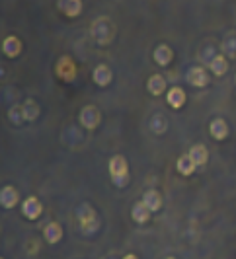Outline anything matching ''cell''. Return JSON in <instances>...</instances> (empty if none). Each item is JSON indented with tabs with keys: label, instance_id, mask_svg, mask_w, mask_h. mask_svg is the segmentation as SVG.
<instances>
[{
	"label": "cell",
	"instance_id": "cell-1",
	"mask_svg": "<svg viewBox=\"0 0 236 259\" xmlns=\"http://www.w3.org/2000/svg\"><path fill=\"white\" fill-rule=\"evenodd\" d=\"M110 175L116 187H125L129 183V166L123 156H114L110 160Z\"/></svg>",
	"mask_w": 236,
	"mask_h": 259
},
{
	"label": "cell",
	"instance_id": "cell-2",
	"mask_svg": "<svg viewBox=\"0 0 236 259\" xmlns=\"http://www.w3.org/2000/svg\"><path fill=\"white\" fill-rule=\"evenodd\" d=\"M92 37L100 43V45H106L110 43L112 39V24L108 18H98L92 26Z\"/></svg>",
	"mask_w": 236,
	"mask_h": 259
},
{
	"label": "cell",
	"instance_id": "cell-3",
	"mask_svg": "<svg viewBox=\"0 0 236 259\" xmlns=\"http://www.w3.org/2000/svg\"><path fill=\"white\" fill-rule=\"evenodd\" d=\"M76 214H78V220H80V226H82L84 234H92V232H96V228H98V220H96L94 208L90 207V205H82V207L78 208Z\"/></svg>",
	"mask_w": 236,
	"mask_h": 259
},
{
	"label": "cell",
	"instance_id": "cell-4",
	"mask_svg": "<svg viewBox=\"0 0 236 259\" xmlns=\"http://www.w3.org/2000/svg\"><path fill=\"white\" fill-rule=\"evenodd\" d=\"M100 119H102V115H100V111H98L94 105H86V107L80 111V123H82V127H86L88 131H94V129L100 125Z\"/></svg>",
	"mask_w": 236,
	"mask_h": 259
},
{
	"label": "cell",
	"instance_id": "cell-5",
	"mask_svg": "<svg viewBox=\"0 0 236 259\" xmlns=\"http://www.w3.org/2000/svg\"><path fill=\"white\" fill-rule=\"evenodd\" d=\"M22 212H24L26 218L37 220V218L41 216V212H43V207H41V203H39L35 197H28V199L24 201V205H22Z\"/></svg>",
	"mask_w": 236,
	"mask_h": 259
},
{
	"label": "cell",
	"instance_id": "cell-6",
	"mask_svg": "<svg viewBox=\"0 0 236 259\" xmlns=\"http://www.w3.org/2000/svg\"><path fill=\"white\" fill-rule=\"evenodd\" d=\"M187 84L197 86V88L207 86V84H209V74L205 72L203 66H193V68H189V72H187Z\"/></svg>",
	"mask_w": 236,
	"mask_h": 259
},
{
	"label": "cell",
	"instance_id": "cell-7",
	"mask_svg": "<svg viewBox=\"0 0 236 259\" xmlns=\"http://www.w3.org/2000/svg\"><path fill=\"white\" fill-rule=\"evenodd\" d=\"M57 8H59L64 16L76 18L82 12V0H59L57 2Z\"/></svg>",
	"mask_w": 236,
	"mask_h": 259
},
{
	"label": "cell",
	"instance_id": "cell-8",
	"mask_svg": "<svg viewBox=\"0 0 236 259\" xmlns=\"http://www.w3.org/2000/svg\"><path fill=\"white\" fill-rule=\"evenodd\" d=\"M209 131H211V137L215 139V141H225L227 139V135H229V125L223 121V119H213L211 121V125H209Z\"/></svg>",
	"mask_w": 236,
	"mask_h": 259
},
{
	"label": "cell",
	"instance_id": "cell-9",
	"mask_svg": "<svg viewBox=\"0 0 236 259\" xmlns=\"http://www.w3.org/2000/svg\"><path fill=\"white\" fill-rule=\"evenodd\" d=\"M92 76H94V82L98 86H108L112 82V68L108 64H98L94 68V74Z\"/></svg>",
	"mask_w": 236,
	"mask_h": 259
},
{
	"label": "cell",
	"instance_id": "cell-10",
	"mask_svg": "<svg viewBox=\"0 0 236 259\" xmlns=\"http://www.w3.org/2000/svg\"><path fill=\"white\" fill-rule=\"evenodd\" d=\"M16 203H18V191L14 187H10V185L2 187V191H0V205L4 208H14Z\"/></svg>",
	"mask_w": 236,
	"mask_h": 259
},
{
	"label": "cell",
	"instance_id": "cell-11",
	"mask_svg": "<svg viewBox=\"0 0 236 259\" xmlns=\"http://www.w3.org/2000/svg\"><path fill=\"white\" fill-rule=\"evenodd\" d=\"M2 51H4L6 57H10V58L18 57L20 51H22V43H20V39H18L16 35L6 37V39H4V43H2Z\"/></svg>",
	"mask_w": 236,
	"mask_h": 259
},
{
	"label": "cell",
	"instance_id": "cell-12",
	"mask_svg": "<svg viewBox=\"0 0 236 259\" xmlns=\"http://www.w3.org/2000/svg\"><path fill=\"white\" fill-rule=\"evenodd\" d=\"M150 210L148 207L141 201V203H135L133 208H131V216H133V220L137 222V224H145V222H148V218H150Z\"/></svg>",
	"mask_w": 236,
	"mask_h": 259
},
{
	"label": "cell",
	"instance_id": "cell-13",
	"mask_svg": "<svg viewBox=\"0 0 236 259\" xmlns=\"http://www.w3.org/2000/svg\"><path fill=\"white\" fill-rule=\"evenodd\" d=\"M43 236H45V240H47L49 244H57L60 238H62V228H60V224H57V222H49V224L45 226V230H43Z\"/></svg>",
	"mask_w": 236,
	"mask_h": 259
},
{
	"label": "cell",
	"instance_id": "cell-14",
	"mask_svg": "<svg viewBox=\"0 0 236 259\" xmlns=\"http://www.w3.org/2000/svg\"><path fill=\"white\" fill-rule=\"evenodd\" d=\"M143 203L148 207V210H150V212H156L158 208L162 207V197L158 195V191L150 189V191H147V193H145V197H143Z\"/></svg>",
	"mask_w": 236,
	"mask_h": 259
},
{
	"label": "cell",
	"instance_id": "cell-15",
	"mask_svg": "<svg viewBox=\"0 0 236 259\" xmlns=\"http://www.w3.org/2000/svg\"><path fill=\"white\" fill-rule=\"evenodd\" d=\"M189 158L193 160V164H195V166H205V164H207V160H209L207 148H205L203 144H195V146H191V150H189Z\"/></svg>",
	"mask_w": 236,
	"mask_h": 259
},
{
	"label": "cell",
	"instance_id": "cell-16",
	"mask_svg": "<svg viewBox=\"0 0 236 259\" xmlns=\"http://www.w3.org/2000/svg\"><path fill=\"white\" fill-rule=\"evenodd\" d=\"M147 88H148V92H150L152 96H160V94L164 92V88H166V80H164L160 74H154V76L148 78Z\"/></svg>",
	"mask_w": 236,
	"mask_h": 259
},
{
	"label": "cell",
	"instance_id": "cell-17",
	"mask_svg": "<svg viewBox=\"0 0 236 259\" xmlns=\"http://www.w3.org/2000/svg\"><path fill=\"white\" fill-rule=\"evenodd\" d=\"M177 172L181 173V175H191L193 172H195V164H193V160L189 158V154H183L177 158V164H176Z\"/></svg>",
	"mask_w": 236,
	"mask_h": 259
},
{
	"label": "cell",
	"instance_id": "cell-18",
	"mask_svg": "<svg viewBox=\"0 0 236 259\" xmlns=\"http://www.w3.org/2000/svg\"><path fill=\"white\" fill-rule=\"evenodd\" d=\"M154 60L160 64V66H166V64H170V60H172V49L168 47V45H158L156 49H154Z\"/></svg>",
	"mask_w": 236,
	"mask_h": 259
},
{
	"label": "cell",
	"instance_id": "cell-19",
	"mask_svg": "<svg viewBox=\"0 0 236 259\" xmlns=\"http://www.w3.org/2000/svg\"><path fill=\"white\" fill-rule=\"evenodd\" d=\"M166 100H168V104L172 105L174 109H179L181 105L185 104V92H183L181 88H172V90L168 92Z\"/></svg>",
	"mask_w": 236,
	"mask_h": 259
},
{
	"label": "cell",
	"instance_id": "cell-20",
	"mask_svg": "<svg viewBox=\"0 0 236 259\" xmlns=\"http://www.w3.org/2000/svg\"><path fill=\"white\" fill-rule=\"evenodd\" d=\"M209 68L217 74V76H223L227 70H229V62H227V58L225 57H221V55H215V58L209 62Z\"/></svg>",
	"mask_w": 236,
	"mask_h": 259
},
{
	"label": "cell",
	"instance_id": "cell-21",
	"mask_svg": "<svg viewBox=\"0 0 236 259\" xmlns=\"http://www.w3.org/2000/svg\"><path fill=\"white\" fill-rule=\"evenodd\" d=\"M72 72H74V66H72L70 58H62L59 62V74L64 80H72V76H74Z\"/></svg>",
	"mask_w": 236,
	"mask_h": 259
},
{
	"label": "cell",
	"instance_id": "cell-22",
	"mask_svg": "<svg viewBox=\"0 0 236 259\" xmlns=\"http://www.w3.org/2000/svg\"><path fill=\"white\" fill-rule=\"evenodd\" d=\"M166 119H164V115H160V113H156L154 117H152V121H150V129L156 133V135H162L164 131H166Z\"/></svg>",
	"mask_w": 236,
	"mask_h": 259
},
{
	"label": "cell",
	"instance_id": "cell-23",
	"mask_svg": "<svg viewBox=\"0 0 236 259\" xmlns=\"http://www.w3.org/2000/svg\"><path fill=\"white\" fill-rule=\"evenodd\" d=\"M22 109H24L26 121H33V119H37V115H39V107H37V104H33V102H28L26 105H22Z\"/></svg>",
	"mask_w": 236,
	"mask_h": 259
},
{
	"label": "cell",
	"instance_id": "cell-24",
	"mask_svg": "<svg viewBox=\"0 0 236 259\" xmlns=\"http://www.w3.org/2000/svg\"><path fill=\"white\" fill-rule=\"evenodd\" d=\"M10 121L16 123V125H20L22 121H26L24 109H22V107H12V109H10Z\"/></svg>",
	"mask_w": 236,
	"mask_h": 259
},
{
	"label": "cell",
	"instance_id": "cell-25",
	"mask_svg": "<svg viewBox=\"0 0 236 259\" xmlns=\"http://www.w3.org/2000/svg\"><path fill=\"white\" fill-rule=\"evenodd\" d=\"M223 49H225V53H227L229 57H233V58H235L236 57V39L235 37L227 39V41H225V45H223Z\"/></svg>",
	"mask_w": 236,
	"mask_h": 259
},
{
	"label": "cell",
	"instance_id": "cell-26",
	"mask_svg": "<svg viewBox=\"0 0 236 259\" xmlns=\"http://www.w3.org/2000/svg\"><path fill=\"white\" fill-rule=\"evenodd\" d=\"M123 259H139V258H137V256H133V254H129V256H125Z\"/></svg>",
	"mask_w": 236,
	"mask_h": 259
},
{
	"label": "cell",
	"instance_id": "cell-27",
	"mask_svg": "<svg viewBox=\"0 0 236 259\" xmlns=\"http://www.w3.org/2000/svg\"><path fill=\"white\" fill-rule=\"evenodd\" d=\"M168 259H174V258H168Z\"/></svg>",
	"mask_w": 236,
	"mask_h": 259
}]
</instances>
